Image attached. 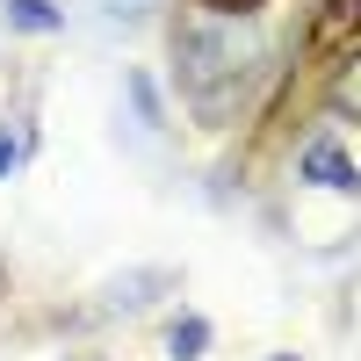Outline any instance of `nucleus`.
Returning a JSON list of instances; mask_svg holds the SVG:
<instances>
[{
  "label": "nucleus",
  "instance_id": "obj_1",
  "mask_svg": "<svg viewBox=\"0 0 361 361\" xmlns=\"http://www.w3.org/2000/svg\"><path fill=\"white\" fill-rule=\"evenodd\" d=\"M253 66H260V44L246 29H231V15L173 29V80H180V94H188V109L209 116V123L231 116V102H238V87L253 80Z\"/></svg>",
  "mask_w": 361,
  "mask_h": 361
},
{
  "label": "nucleus",
  "instance_id": "obj_2",
  "mask_svg": "<svg viewBox=\"0 0 361 361\" xmlns=\"http://www.w3.org/2000/svg\"><path fill=\"white\" fill-rule=\"evenodd\" d=\"M304 51L325 58V66L354 58L361 51V0H318L311 22H304Z\"/></svg>",
  "mask_w": 361,
  "mask_h": 361
},
{
  "label": "nucleus",
  "instance_id": "obj_3",
  "mask_svg": "<svg viewBox=\"0 0 361 361\" xmlns=\"http://www.w3.org/2000/svg\"><path fill=\"white\" fill-rule=\"evenodd\" d=\"M296 180H311V188H325V195H354V188H361V173H354V159L340 152L333 137H318V145H304V159H296Z\"/></svg>",
  "mask_w": 361,
  "mask_h": 361
},
{
  "label": "nucleus",
  "instance_id": "obj_4",
  "mask_svg": "<svg viewBox=\"0 0 361 361\" xmlns=\"http://www.w3.org/2000/svg\"><path fill=\"white\" fill-rule=\"evenodd\" d=\"M325 102H333V116L361 123V51H354V58H340V73H333V87H325Z\"/></svg>",
  "mask_w": 361,
  "mask_h": 361
},
{
  "label": "nucleus",
  "instance_id": "obj_5",
  "mask_svg": "<svg viewBox=\"0 0 361 361\" xmlns=\"http://www.w3.org/2000/svg\"><path fill=\"white\" fill-rule=\"evenodd\" d=\"M8 8V29H29V37H51V29H66V15L51 8V0H0Z\"/></svg>",
  "mask_w": 361,
  "mask_h": 361
},
{
  "label": "nucleus",
  "instance_id": "obj_6",
  "mask_svg": "<svg viewBox=\"0 0 361 361\" xmlns=\"http://www.w3.org/2000/svg\"><path fill=\"white\" fill-rule=\"evenodd\" d=\"M202 347H209V318H173V333H166V354L173 361H202Z\"/></svg>",
  "mask_w": 361,
  "mask_h": 361
},
{
  "label": "nucleus",
  "instance_id": "obj_7",
  "mask_svg": "<svg viewBox=\"0 0 361 361\" xmlns=\"http://www.w3.org/2000/svg\"><path fill=\"white\" fill-rule=\"evenodd\" d=\"M15 159H22V137H15L8 123H0V180H8V173H15Z\"/></svg>",
  "mask_w": 361,
  "mask_h": 361
},
{
  "label": "nucleus",
  "instance_id": "obj_8",
  "mask_svg": "<svg viewBox=\"0 0 361 361\" xmlns=\"http://www.w3.org/2000/svg\"><path fill=\"white\" fill-rule=\"evenodd\" d=\"M202 8H209V15H231V22H238V15H253V8H267V0H202Z\"/></svg>",
  "mask_w": 361,
  "mask_h": 361
},
{
  "label": "nucleus",
  "instance_id": "obj_9",
  "mask_svg": "<svg viewBox=\"0 0 361 361\" xmlns=\"http://www.w3.org/2000/svg\"><path fill=\"white\" fill-rule=\"evenodd\" d=\"M109 15H137V8H152V0H102Z\"/></svg>",
  "mask_w": 361,
  "mask_h": 361
},
{
  "label": "nucleus",
  "instance_id": "obj_10",
  "mask_svg": "<svg viewBox=\"0 0 361 361\" xmlns=\"http://www.w3.org/2000/svg\"><path fill=\"white\" fill-rule=\"evenodd\" d=\"M275 361H296V354H275Z\"/></svg>",
  "mask_w": 361,
  "mask_h": 361
}]
</instances>
